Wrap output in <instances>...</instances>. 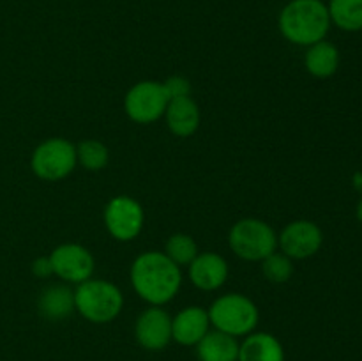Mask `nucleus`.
<instances>
[{
    "label": "nucleus",
    "mask_w": 362,
    "mask_h": 361,
    "mask_svg": "<svg viewBox=\"0 0 362 361\" xmlns=\"http://www.w3.org/2000/svg\"><path fill=\"white\" fill-rule=\"evenodd\" d=\"M129 280L134 292L151 306H165L182 287V271L163 251H144L133 260Z\"/></svg>",
    "instance_id": "obj_1"
},
{
    "label": "nucleus",
    "mask_w": 362,
    "mask_h": 361,
    "mask_svg": "<svg viewBox=\"0 0 362 361\" xmlns=\"http://www.w3.org/2000/svg\"><path fill=\"white\" fill-rule=\"evenodd\" d=\"M278 27L286 41L311 46L327 35L331 27L329 9L322 0H290L279 13Z\"/></svg>",
    "instance_id": "obj_2"
},
{
    "label": "nucleus",
    "mask_w": 362,
    "mask_h": 361,
    "mask_svg": "<svg viewBox=\"0 0 362 361\" xmlns=\"http://www.w3.org/2000/svg\"><path fill=\"white\" fill-rule=\"evenodd\" d=\"M124 308V294L108 280L90 278L74 290V310L88 322L108 324Z\"/></svg>",
    "instance_id": "obj_3"
},
{
    "label": "nucleus",
    "mask_w": 362,
    "mask_h": 361,
    "mask_svg": "<svg viewBox=\"0 0 362 361\" xmlns=\"http://www.w3.org/2000/svg\"><path fill=\"white\" fill-rule=\"evenodd\" d=\"M207 311L212 329H218L235 338L253 333L260 321V311L255 301L239 292L223 294L212 301Z\"/></svg>",
    "instance_id": "obj_4"
},
{
    "label": "nucleus",
    "mask_w": 362,
    "mask_h": 361,
    "mask_svg": "<svg viewBox=\"0 0 362 361\" xmlns=\"http://www.w3.org/2000/svg\"><path fill=\"white\" fill-rule=\"evenodd\" d=\"M228 246L239 258L262 262L278 250V234L260 218H243L228 232Z\"/></svg>",
    "instance_id": "obj_5"
},
{
    "label": "nucleus",
    "mask_w": 362,
    "mask_h": 361,
    "mask_svg": "<svg viewBox=\"0 0 362 361\" xmlns=\"http://www.w3.org/2000/svg\"><path fill=\"white\" fill-rule=\"evenodd\" d=\"M76 165V145L62 137L41 142L30 156V168L34 176L49 183L66 179L73 173Z\"/></svg>",
    "instance_id": "obj_6"
},
{
    "label": "nucleus",
    "mask_w": 362,
    "mask_h": 361,
    "mask_svg": "<svg viewBox=\"0 0 362 361\" xmlns=\"http://www.w3.org/2000/svg\"><path fill=\"white\" fill-rule=\"evenodd\" d=\"M168 101L170 98L161 81L144 80L126 92L124 112L133 122L152 124L165 115Z\"/></svg>",
    "instance_id": "obj_7"
},
{
    "label": "nucleus",
    "mask_w": 362,
    "mask_h": 361,
    "mask_svg": "<svg viewBox=\"0 0 362 361\" xmlns=\"http://www.w3.org/2000/svg\"><path fill=\"white\" fill-rule=\"evenodd\" d=\"M103 219L113 239L120 243H129L136 239L144 230L145 212L140 202L134 200L133 197L117 195L106 204Z\"/></svg>",
    "instance_id": "obj_8"
},
{
    "label": "nucleus",
    "mask_w": 362,
    "mask_h": 361,
    "mask_svg": "<svg viewBox=\"0 0 362 361\" xmlns=\"http://www.w3.org/2000/svg\"><path fill=\"white\" fill-rule=\"evenodd\" d=\"M49 260H52L53 275L67 283L80 285V283L90 280L94 275V255L90 253L88 248L78 243L59 244L49 253Z\"/></svg>",
    "instance_id": "obj_9"
},
{
    "label": "nucleus",
    "mask_w": 362,
    "mask_h": 361,
    "mask_svg": "<svg viewBox=\"0 0 362 361\" xmlns=\"http://www.w3.org/2000/svg\"><path fill=\"white\" fill-rule=\"evenodd\" d=\"M324 244V234L315 222L310 219H296L285 225L278 236L279 251L292 260H304L320 251Z\"/></svg>",
    "instance_id": "obj_10"
},
{
    "label": "nucleus",
    "mask_w": 362,
    "mask_h": 361,
    "mask_svg": "<svg viewBox=\"0 0 362 361\" xmlns=\"http://www.w3.org/2000/svg\"><path fill=\"white\" fill-rule=\"evenodd\" d=\"M134 338L145 350L166 349L172 342V315L163 306H148L134 322Z\"/></svg>",
    "instance_id": "obj_11"
},
{
    "label": "nucleus",
    "mask_w": 362,
    "mask_h": 361,
    "mask_svg": "<svg viewBox=\"0 0 362 361\" xmlns=\"http://www.w3.org/2000/svg\"><path fill=\"white\" fill-rule=\"evenodd\" d=\"M187 276L197 289L205 292L218 290L228 280V262L216 251H204L198 253L187 265Z\"/></svg>",
    "instance_id": "obj_12"
},
{
    "label": "nucleus",
    "mask_w": 362,
    "mask_h": 361,
    "mask_svg": "<svg viewBox=\"0 0 362 361\" xmlns=\"http://www.w3.org/2000/svg\"><path fill=\"white\" fill-rule=\"evenodd\" d=\"M211 328V319L205 308L186 306L172 317V340L179 345L194 347Z\"/></svg>",
    "instance_id": "obj_13"
},
{
    "label": "nucleus",
    "mask_w": 362,
    "mask_h": 361,
    "mask_svg": "<svg viewBox=\"0 0 362 361\" xmlns=\"http://www.w3.org/2000/svg\"><path fill=\"white\" fill-rule=\"evenodd\" d=\"M163 117L166 119V126L172 134L179 138H187L197 133L202 120L198 103L191 96L170 99Z\"/></svg>",
    "instance_id": "obj_14"
},
{
    "label": "nucleus",
    "mask_w": 362,
    "mask_h": 361,
    "mask_svg": "<svg viewBox=\"0 0 362 361\" xmlns=\"http://www.w3.org/2000/svg\"><path fill=\"white\" fill-rule=\"evenodd\" d=\"M237 361H285V349L272 333L253 331L240 342Z\"/></svg>",
    "instance_id": "obj_15"
},
{
    "label": "nucleus",
    "mask_w": 362,
    "mask_h": 361,
    "mask_svg": "<svg viewBox=\"0 0 362 361\" xmlns=\"http://www.w3.org/2000/svg\"><path fill=\"white\" fill-rule=\"evenodd\" d=\"M239 338L211 329L197 343L198 361H237L239 360Z\"/></svg>",
    "instance_id": "obj_16"
},
{
    "label": "nucleus",
    "mask_w": 362,
    "mask_h": 361,
    "mask_svg": "<svg viewBox=\"0 0 362 361\" xmlns=\"http://www.w3.org/2000/svg\"><path fill=\"white\" fill-rule=\"evenodd\" d=\"M39 314L48 321H62L74 310V290L67 285H49L39 294Z\"/></svg>",
    "instance_id": "obj_17"
},
{
    "label": "nucleus",
    "mask_w": 362,
    "mask_h": 361,
    "mask_svg": "<svg viewBox=\"0 0 362 361\" xmlns=\"http://www.w3.org/2000/svg\"><path fill=\"white\" fill-rule=\"evenodd\" d=\"M304 66H306L308 73L315 78L332 76L339 66L338 48L332 42L325 41V39L308 46L306 57H304Z\"/></svg>",
    "instance_id": "obj_18"
},
{
    "label": "nucleus",
    "mask_w": 362,
    "mask_h": 361,
    "mask_svg": "<svg viewBox=\"0 0 362 361\" xmlns=\"http://www.w3.org/2000/svg\"><path fill=\"white\" fill-rule=\"evenodd\" d=\"M331 23L345 32L362 30V0H331L327 6Z\"/></svg>",
    "instance_id": "obj_19"
},
{
    "label": "nucleus",
    "mask_w": 362,
    "mask_h": 361,
    "mask_svg": "<svg viewBox=\"0 0 362 361\" xmlns=\"http://www.w3.org/2000/svg\"><path fill=\"white\" fill-rule=\"evenodd\" d=\"M78 165L83 166L88 172H99L106 168L110 161V149L105 142L87 138L76 145Z\"/></svg>",
    "instance_id": "obj_20"
},
{
    "label": "nucleus",
    "mask_w": 362,
    "mask_h": 361,
    "mask_svg": "<svg viewBox=\"0 0 362 361\" xmlns=\"http://www.w3.org/2000/svg\"><path fill=\"white\" fill-rule=\"evenodd\" d=\"M163 253H165L173 264L182 268V265H189L191 262H193V258L197 257L200 251H198L197 241H194L189 234L177 232L168 237Z\"/></svg>",
    "instance_id": "obj_21"
},
{
    "label": "nucleus",
    "mask_w": 362,
    "mask_h": 361,
    "mask_svg": "<svg viewBox=\"0 0 362 361\" xmlns=\"http://www.w3.org/2000/svg\"><path fill=\"white\" fill-rule=\"evenodd\" d=\"M262 273L271 283H286L293 275V260L276 250L262 260Z\"/></svg>",
    "instance_id": "obj_22"
},
{
    "label": "nucleus",
    "mask_w": 362,
    "mask_h": 361,
    "mask_svg": "<svg viewBox=\"0 0 362 361\" xmlns=\"http://www.w3.org/2000/svg\"><path fill=\"white\" fill-rule=\"evenodd\" d=\"M163 87H165L170 99L187 98V96H191V91H193L191 81L187 80L186 76H182V74H173V76L166 78V80L163 81Z\"/></svg>",
    "instance_id": "obj_23"
},
{
    "label": "nucleus",
    "mask_w": 362,
    "mask_h": 361,
    "mask_svg": "<svg viewBox=\"0 0 362 361\" xmlns=\"http://www.w3.org/2000/svg\"><path fill=\"white\" fill-rule=\"evenodd\" d=\"M32 269V275L35 278H49L53 275V268H52V260H49V255L48 257H37L30 265Z\"/></svg>",
    "instance_id": "obj_24"
},
{
    "label": "nucleus",
    "mask_w": 362,
    "mask_h": 361,
    "mask_svg": "<svg viewBox=\"0 0 362 361\" xmlns=\"http://www.w3.org/2000/svg\"><path fill=\"white\" fill-rule=\"evenodd\" d=\"M356 212H357V218H359L362 222V198H361L359 204H357V211Z\"/></svg>",
    "instance_id": "obj_25"
}]
</instances>
